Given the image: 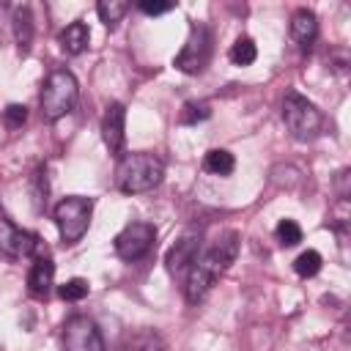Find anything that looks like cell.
<instances>
[{
  "instance_id": "cell-1",
  "label": "cell",
  "mask_w": 351,
  "mask_h": 351,
  "mask_svg": "<svg viewBox=\"0 0 351 351\" xmlns=\"http://www.w3.org/2000/svg\"><path fill=\"white\" fill-rule=\"evenodd\" d=\"M236 252H239V236H236V230L219 233L206 250H200L197 258H195V263L186 271V285H184L186 302H192V304L200 302L211 291V285L228 271V266L233 263Z\"/></svg>"
},
{
  "instance_id": "cell-2",
  "label": "cell",
  "mask_w": 351,
  "mask_h": 351,
  "mask_svg": "<svg viewBox=\"0 0 351 351\" xmlns=\"http://www.w3.org/2000/svg\"><path fill=\"white\" fill-rule=\"evenodd\" d=\"M162 173H165V167H162L159 156L145 154V151H132V154L121 156V162L115 167V184L126 195H140V192L154 189L162 181Z\"/></svg>"
},
{
  "instance_id": "cell-3",
  "label": "cell",
  "mask_w": 351,
  "mask_h": 351,
  "mask_svg": "<svg viewBox=\"0 0 351 351\" xmlns=\"http://www.w3.org/2000/svg\"><path fill=\"white\" fill-rule=\"evenodd\" d=\"M282 121H285L288 132L296 140H313L324 129L321 110L310 99H304L302 93H296V90L285 93V99H282Z\"/></svg>"
},
{
  "instance_id": "cell-4",
  "label": "cell",
  "mask_w": 351,
  "mask_h": 351,
  "mask_svg": "<svg viewBox=\"0 0 351 351\" xmlns=\"http://www.w3.org/2000/svg\"><path fill=\"white\" fill-rule=\"evenodd\" d=\"M77 93H80V88H77V80H74L71 71H66V69L52 71L47 77V82H44V90H41V112H44V118L58 121L66 112H71V107L77 104Z\"/></svg>"
},
{
  "instance_id": "cell-5",
  "label": "cell",
  "mask_w": 351,
  "mask_h": 351,
  "mask_svg": "<svg viewBox=\"0 0 351 351\" xmlns=\"http://www.w3.org/2000/svg\"><path fill=\"white\" fill-rule=\"evenodd\" d=\"M90 214H93V200L90 197H82V195L63 197L55 206V222H58L60 239L66 244L80 241L85 236L88 225H90Z\"/></svg>"
},
{
  "instance_id": "cell-6",
  "label": "cell",
  "mask_w": 351,
  "mask_h": 351,
  "mask_svg": "<svg viewBox=\"0 0 351 351\" xmlns=\"http://www.w3.org/2000/svg\"><path fill=\"white\" fill-rule=\"evenodd\" d=\"M208 60H211V33L206 25H192L184 49L173 58V66L184 74H197L208 66Z\"/></svg>"
},
{
  "instance_id": "cell-7",
  "label": "cell",
  "mask_w": 351,
  "mask_h": 351,
  "mask_svg": "<svg viewBox=\"0 0 351 351\" xmlns=\"http://www.w3.org/2000/svg\"><path fill=\"white\" fill-rule=\"evenodd\" d=\"M156 241V228L151 222H129L118 236H115V255L121 261H140L148 255V250Z\"/></svg>"
},
{
  "instance_id": "cell-8",
  "label": "cell",
  "mask_w": 351,
  "mask_h": 351,
  "mask_svg": "<svg viewBox=\"0 0 351 351\" xmlns=\"http://www.w3.org/2000/svg\"><path fill=\"white\" fill-rule=\"evenodd\" d=\"M63 348L66 351H104L101 335L88 315H71L63 326Z\"/></svg>"
},
{
  "instance_id": "cell-9",
  "label": "cell",
  "mask_w": 351,
  "mask_h": 351,
  "mask_svg": "<svg viewBox=\"0 0 351 351\" xmlns=\"http://www.w3.org/2000/svg\"><path fill=\"white\" fill-rule=\"evenodd\" d=\"M36 236L22 230L19 225H14L8 217H0V252L19 261V258H30L36 252Z\"/></svg>"
},
{
  "instance_id": "cell-10",
  "label": "cell",
  "mask_w": 351,
  "mask_h": 351,
  "mask_svg": "<svg viewBox=\"0 0 351 351\" xmlns=\"http://www.w3.org/2000/svg\"><path fill=\"white\" fill-rule=\"evenodd\" d=\"M197 252H200V233L186 230V233L170 247V252H167V258H165L167 271H170V274H184V271H189V266L195 263Z\"/></svg>"
},
{
  "instance_id": "cell-11",
  "label": "cell",
  "mask_w": 351,
  "mask_h": 351,
  "mask_svg": "<svg viewBox=\"0 0 351 351\" xmlns=\"http://www.w3.org/2000/svg\"><path fill=\"white\" fill-rule=\"evenodd\" d=\"M126 110L123 104L112 101L101 118V137H104V145L110 148V154H121L123 148V140H126Z\"/></svg>"
},
{
  "instance_id": "cell-12",
  "label": "cell",
  "mask_w": 351,
  "mask_h": 351,
  "mask_svg": "<svg viewBox=\"0 0 351 351\" xmlns=\"http://www.w3.org/2000/svg\"><path fill=\"white\" fill-rule=\"evenodd\" d=\"M315 36H318V19H315V14L307 11V8L293 11V16H291V38L302 49H310L313 41H315Z\"/></svg>"
},
{
  "instance_id": "cell-13",
  "label": "cell",
  "mask_w": 351,
  "mask_h": 351,
  "mask_svg": "<svg viewBox=\"0 0 351 351\" xmlns=\"http://www.w3.org/2000/svg\"><path fill=\"white\" fill-rule=\"evenodd\" d=\"M52 280H55V263H52L49 258H38V261L30 266V271H27V288H30V293L38 296V299H44V296L49 293Z\"/></svg>"
},
{
  "instance_id": "cell-14",
  "label": "cell",
  "mask_w": 351,
  "mask_h": 351,
  "mask_svg": "<svg viewBox=\"0 0 351 351\" xmlns=\"http://www.w3.org/2000/svg\"><path fill=\"white\" fill-rule=\"evenodd\" d=\"M88 41H90V33H88V25L85 22H71L60 30V49L66 55H80L88 49Z\"/></svg>"
},
{
  "instance_id": "cell-15",
  "label": "cell",
  "mask_w": 351,
  "mask_h": 351,
  "mask_svg": "<svg viewBox=\"0 0 351 351\" xmlns=\"http://www.w3.org/2000/svg\"><path fill=\"white\" fill-rule=\"evenodd\" d=\"M14 38H16L22 52L30 49V41H33V14H30L27 5H19L14 11Z\"/></svg>"
},
{
  "instance_id": "cell-16",
  "label": "cell",
  "mask_w": 351,
  "mask_h": 351,
  "mask_svg": "<svg viewBox=\"0 0 351 351\" xmlns=\"http://www.w3.org/2000/svg\"><path fill=\"white\" fill-rule=\"evenodd\" d=\"M236 167V159L230 151L225 148H211L206 156H203V170L206 173H214V176H230Z\"/></svg>"
},
{
  "instance_id": "cell-17",
  "label": "cell",
  "mask_w": 351,
  "mask_h": 351,
  "mask_svg": "<svg viewBox=\"0 0 351 351\" xmlns=\"http://www.w3.org/2000/svg\"><path fill=\"white\" fill-rule=\"evenodd\" d=\"M228 58H230L236 66H250V63H255V58H258V47H255V41H252V38L239 36V38L233 41V47H230Z\"/></svg>"
},
{
  "instance_id": "cell-18",
  "label": "cell",
  "mask_w": 351,
  "mask_h": 351,
  "mask_svg": "<svg viewBox=\"0 0 351 351\" xmlns=\"http://www.w3.org/2000/svg\"><path fill=\"white\" fill-rule=\"evenodd\" d=\"M96 11H99V16H101V22H104L107 27H115V25L121 22V16L129 11V5L121 3V0H101V3L96 5Z\"/></svg>"
},
{
  "instance_id": "cell-19",
  "label": "cell",
  "mask_w": 351,
  "mask_h": 351,
  "mask_svg": "<svg viewBox=\"0 0 351 351\" xmlns=\"http://www.w3.org/2000/svg\"><path fill=\"white\" fill-rule=\"evenodd\" d=\"M208 115H211V107H208L206 101H186V104L181 107V115H178V121H181L184 126H195V123L206 121Z\"/></svg>"
},
{
  "instance_id": "cell-20",
  "label": "cell",
  "mask_w": 351,
  "mask_h": 351,
  "mask_svg": "<svg viewBox=\"0 0 351 351\" xmlns=\"http://www.w3.org/2000/svg\"><path fill=\"white\" fill-rule=\"evenodd\" d=\"M274 236L282 247H296L302 241V228L293 219H280L277 228H274Z\"/></svg>"
},
{
  "instance_id": "cell-21",
  "label": "cell",
  "mask_w": 351,
  "mask_h": 351,
  "mask_svg": "<svg viewBox=\"0 0 351 351\" xmlns=\"http://www.w3.org/2000/svg\"><path fill=\"white\" fill-rule=\"evenodd\" d=\"M321 255L315 252V250H304L296 261H293V269H296V274L299 277H313V274H318L321 271Z\"/></svg>"
},
{
  "instance_id": "cell-22",
  "label": "cell",
  "mask_w": 351,
  "mask_h": 351,
  "mask_svg": "<svg viewBox=\"0 0 351 351\" xmlns=\"http://www.w3.org/2000/svg\"><path fill=\"white\" fill-rule=\"evenodd\" d=\"M58 293H60V299H66V302H80V299H85V296L90 293V285H88V280H82V277H71V280H66V282L58 288Z\"/></svg>"
},
{
  "instance_id": "cell-23",
  "label": "cell",
  "mask_w": 351,
  "mask_h": 351,
  "mask_svg": "<svg viewBox=\"0 0 351 351\" xmlns=\"http://www.w3.org/2000/svg\"><path fill=\"white\" fill-rule=\"evenodd\" d=\"M25 121H27V107H25V104H8V107L3 110V123H5L8 129H19Z\"/></svg>"
},
{
  "instance_id": "cell-24",
  "label": "cell",
  "mask_w": 351,
  "mask_h": 351,
  "mask_svg": "<svg viewBox=\"0 0 351 351\" xmlns=\"http://www.w3.org/2000/svg\"><path fill=\"white\" fill-rule=\"evenodd\" d=\"M173 8V3H151V0H143L140 3V11L148 14V16H156V14H167Z\"/></svg>"
},
{
  "instance_id": "cell-25",
  "label": "cell",
  "mask_w": 351,
  "mask_h": 351,
  "mask_svg": "<svg viewBox=\"0 0 351 351\" xmlns=\"http://www.w3.org/2000/svg\"><path fill=\"white\" fill-rule=\"evenodd\" d=\"M140 351H167V348H165V343H162V340L154 335V337H148V340L140 346Z\"/></svg>"
}]
</instances>
